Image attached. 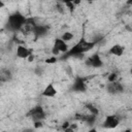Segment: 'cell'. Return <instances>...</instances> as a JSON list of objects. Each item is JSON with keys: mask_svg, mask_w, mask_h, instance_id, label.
Here are the masks:
<instances>
[{"mask_svg": "<svg viewBox=\"0 0 132 132\" xmlns=\"http://www.w3.org/2000/svg\"><path fill=\"white\" fill-rule=\"evenodd\" d=\"M96 44V41H88L85 38H81L79 41H77L73 46H71L65 54L67 57L69 56H79L82 55L89 51H91Z\"/></svg>", "mask_w": 132, "mask_h": 132, "instance_id": "cell-1", "label": "cell"}, {"mask_svg": "<svg viewBox=\"0 0 132 132\" xmlns=\"http://www.w3.org/2000/svg\"><path fill=\"white\" fill-rule=\"evenodd\" d=\"M26 22V16L21 11H14L8 15L6 26L12 32H20Z\"/></svg>", "mask_w": 132, "mask_h": 132, "instance_id": "cell-2", "label": "cell"}, {"mask_svg": "<svg viewBox=\"0 0 132 132\" xmlns=\"http://www.w3.org/2000/svg\"><path fill=\"white\" fill-rule=\"evenodd\" d=\"M27 117L31 118L33 120V122L34 121H43L46 118V113H45V111H44L42 106L36 105V106H34L33 108H31L28 111Z\"/></svg>", "mask_w": 132, "mask_h": 132, "instance_id": "cell-3", "label": "cell"}, {"mask_svg": "<svg viewBox=\"0 0 132 132\" xmlns=\"http://www.w3.org/2000/svg\"><path fill=\"white\" fill-rule=\"evenodd\" d=\"M69 50V46L66 41H64L62 38H56L54 40L53 48H52V54L54 56H58L61 53H66Z\"/></svg>", "mask_w": 132, "mask_h": 132, "instance_id": "cell-4", "label": "cell"}, {"mask_svg": "<svg viewBox=\"0 0 132 132\" xmlns=\"http://www.w3.org/2000/svg\"><path fill=\"white\" fill-rule=\"evenodd\" d=\"M106 90L109 94L112 95H117V94H121L124 92V86L122 85V82H120L119 80L116 81H110L107 84L106 86Z\"/></svg>", "mask_w": 132, "mask_h": 132, "instance_id": "cell-5", "label": "cell"}, {"mask_svg": "<svg viewBox=\"0 0 132 132\" xmlns=\"http://www.w3.org/2000/svg\"><path fill=\"white\" fill-rule=\"evenodd\" d=\"M120 117L117 116V114H110V116H107L103 122V127L106 128V129H113L116 128L119 124H120Z\"/></svg>", "mask_w": 132, "mask_h": 132, "instance_id": "cell-6", "label": "cell"}, {"mask_svg": "<svg viewBox=\"0 0 132 132\" xmlns=\"http://www.w3.org/2000/svg\"><path fill=\"white\" fill-rule=\"evenodd\" d=\"M86 64L88 66H91L94 68H99V67L103 66V61H102L100 55L98 53H95L86 60Z\"/></svg>", "mask_w": 132, "mask_h": 132, "instance_id": "cell-7", "label": "cell"}, {"mask_svg": "<svg viewBox=\"0 0 132 132\" xmlns=\"http://www.w3.org/2000/svg\"><path fill=\"white\" fill-rule=\"evenodd\" d=\"M31 54H32V50L29 48V47H27L26 45L19 44L16 46L15 55H16L18 58H20V59H27Z\"/></svg>", "mask_w": 132, "mask_h": 132, "instance_id": "cell-8", "label": "cell"}, {"mask_svg": "<svg viewBox=\"0 0 132 132\" xmlns=\"http://www.w3.org/2000/svg\"><path fill=\"white\" fill-rule=\"evenodd\" d=\"M72 89L76 92H86L87 91V85L84 77L77 76L74 79V82L72 85Z\"/></svg>", "mask_w": 132, "mask_h": 132, "instance_id": "cell-9", "label": "cell"}, {"mask_svg": "<svg viewBox=\"0 0 132 132\" xmlns=\"http://www.w3.org/2000/svg\"><path fill=\"white\" fill-rule=\"evenodd\" d=\"M57 89L56 87L54 86V84H47L44 89L42 90L41 92V96L42 97H45V98H54L56 95H57Z\"/></svg>", "mask_w": 132, "mask_h": 132, "instance_id": "cell-10", "label": "cell"}, {"mask_svg": "<svg viewBox=\"0 0 132 132\" xmlns=\"http://www.w3.org/2000/svg\"><path fill=\"white\" fill-rule=\"evenodd\" d=\"M108 53H109L110 55L114 56V57H122V56L124 55V53H125V47H124L123 45L119 44V43H116V44H113V45L109 48Z\"/></svg>", "mask_w": 132, "mask_h": 132, "instance_id": "cell-11", "label": "cell"}, {"mask_svg": "<svg viewBox=\"0 0 132 132\" xmlns=\"http://www.w3.org/2000/svg\"><path fill=\"white\" fill-rule=\"evenodd\" d=\"M47 32H48V27L47 26H45V25H38V24H36V26L34 27L33 31H32V33L36 37L44 36Z\"/></svg>", "mask_w": 132, "mask_h": 132, "instance_id": "cell-12", "label": "cell"}, {"mask_svg": "<svg viewBox=\"0 0 132 132\" xmlns=\"http://www.w3.org/2000/svg\"><path fill=\"white\" fill-rule=\"evenodd\" d=\"M11 77H12V73H11V71L9 69H2L0 71V78H1L2 82L10 80Z\"/></svg>", "mask_w": 132, "mask_h": 132, "instance_id": "cell-13", "label": "cell"}, {"mask_svg": "<svg viewBox=\"0 0 132 132\" xmlns=\"http://www.w3.org/2000/svg\"><path fill=\"white\" fill-rule=\"evenodd\" d=\"M86 108L90 111V113H91V114H94V116H97V114H98V112H99L98 108H97V107H95V106H94V105H92V104H87V105H86Z\"/></svg>", "mask_w": 132, "mask_h": 132, "instance_id": "cell-14", "label": "cell"}, {"mask_svg": "<svg viewBox=\"0 0 132 132\" xmlns=\"http://www.w3.org/2000/svg\"><path fill=\"white\" fill-rule=\"evenodd\" d=\"M73 37H74V36H73V34H72L71 32H65V33L62 35V37H61V38H62L64 41H66V42H67V41L72 40V39H73Z\"/></svg>", "mask_w": 132, "mask_h": 132, "instance_id": "cell-15", "label": "cell"}, {"mask_svg": "<svg viewBox=\"0 0 132 132\" xmlns=\"http://www.w3.org/2000/svg\"><path fill=\"white\" fill-rule=\"evenodd\" d=\"M107 80H108V82L118 80V73H116V72H112V73H110V74L107 76Z\"/></svg>", "mask_w": 132, "mask_h": 132, "instance_id": "cell-16", "label": "cell"}, {"mask_svg": "<svg viewBox=\"0 0 132 132\" xmlns=\"http://www.w3.org/2000/svg\"><path fill=\"white\" fill-rule=\"evenodd\" d=\"M56 57H57V56H52V57L45 59L44 62H45L46 64H55V63H57V61H58V59H57Z\"/></svg>", "mask_w": 132, "mask_h": 132, "instance_id": "cell-17", "label": "cell"}, {"mask_svg": "<svg viewBox=\"0 0 132 132\" xmlns=\"http://www.w3.org/2000/svg\"><path fill=\"white\" fill-rule=\"evenodd\" d=\"M59 1H60L61 3H64V4H66V3H71V2L75 4V3L78 2V0H59Z\"/></svg>", "mask_w": 132, "mask_h": 132, "instance_id": "cell-18", "label": "cell"}, {"mask_svg": "<svg viewBox=\"0 0 132 132\" xmlns=\"http://www.w3.org/2000/svg\"><path fill=\"white\" fill-rule=\"evenodd\" d=\"M34 127H35V128H40V127H42V121H34Z\"/></svg>", "mask_w": 132, "mask_h": 132, "instance_id": "cell-19", "label": "cell"}, {"mask_svg": "<svg viewBox=\"0 0 132 132\" xmlns=\"http://www.w3.org/2000/svg\"><path fill=\"white\" fill-rule=\"evenodd\" d=\"M5 6V3L3 2V0H0V9H2Z\"/></svg>", "mask_w": 132, "mask_h": 132, "instance_id": "cell-20", "label": "cell"}]
</instances>
